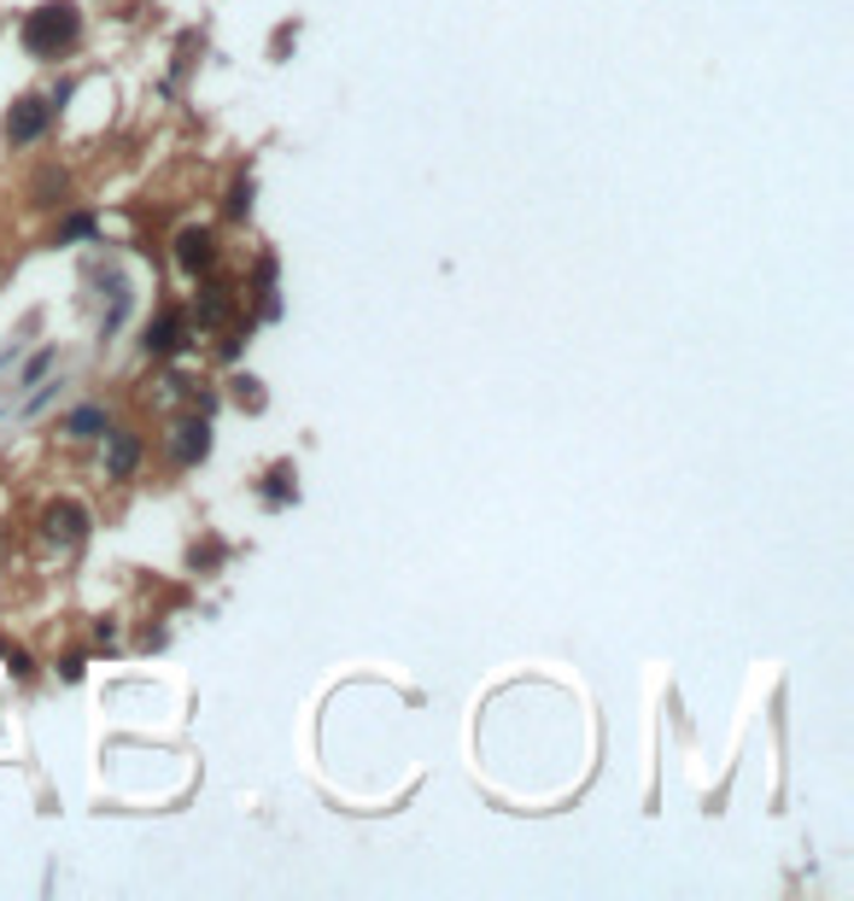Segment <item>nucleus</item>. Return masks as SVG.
<instances>
[{
  "label": "nucleus",
  "instance_id": "obj_1",
  "mask_svg": "<svg viewBox=\"0 0 854 901\" xmlns=\"http://www.w3.org/2000/svg\"><path fill=\"white\" fill-rule=\"evenodd\" d=\"M77 7H65V0H47V7H36L24 19V54H36V59H59V54H71L77 47Z\"/></svg>",
  "mask_w": 854,
  "mask_h": 901
},
{
  "label": "nucleus",
  "instance_id": "obj_2",
  "mask_svg": "<svg viewBox=\"0 0 854 901\" xmlns=\"http://www.w3.org/2000/svg\"><path fill=\"white\" fill-rule=\"evenodd\" d=\"M47 124H54V106H47V100H19V106L7 112V141L12 147H30V141H42L47 135Z\"/></svg>",
  "mask_w": 854,
  "mask_h": 901
},
{
  "label": "nucleus",
  "instance_id": "obj_3",
  "mask_svg": "<svg viewBox=\"0 0 854 901\" xmlns=\"http://www.w3.org/2000/svg\"><path fill=\"white\" fill-rule=\"evenodd\" d=\"M42 527H47V539H54V545H77V539L89 533V509H82V504H54L42 516Z\"/></svg>",
  "mask_w": 854,
  "mask_h": 901
},
{
  "label": "nucleus",
  "instance_id": "obj_4",
  "mask_svg": "<svg viewBox=\"0 0 854 901\" xmlns=\"http://www.w3.org/2000/svg\"><path fill=\"white\" fill-rule=\"evenodd\" d=\"M170 451H176V463H205V457H211V428H205V421H176Z\"/></svg>",
  "mask_w": 854,
  "mask_h": 901
},
{
  "label": "nucleus",
  "instance_id": "obj_5",
  "mask_svg": "<svg viewBox=\"0 0 854 901\" xmlns=\"http://www.w3.org/2000/svg\"><path fill=\"white\" fill-rule=\"evenodd\" d=\"M182 328H187V316H182V311H159V322L147 328V351H152V357L182 351Z\"/></svg>",
  "mask_w": 854,
  "mask_h": 901
},
{
  "label": "nucleus",
  "instance_id": "obj_6",
  "mask_svg": "<svg viewBox=\"0 0 854 901\" xmlns=\"http://www.w3.org/2000/svg\"><path fill=\"white\" fill-rule=\"evenodd\" d=\"M176 264L187 269V276L211 269V234H205V229H182L176 234Z\"/></svg>",
  "mask_w": 854,
  "mask_h": 901
},
{
  "label": "nucleus",
  "instance_id": "obj_7",
  "mask_svg": "<svg viewBox=\"0 0 854 901\" xmlns=\"http://www.w3.org/2000/svg\"><path fill=\"white\" fill-rule=\"evenodd\" d=\"M135 463H141V439H135V434H117V439H112V474H117V481H129Z\"/></svg>",
  "mask_w": 854,
  "mask_h": 901
},
{
  "label": "nucleus",
  "instance_id": "obj_8",
  "mask_svg": "<svg viewBox=\"0 0 854 901\" xmlns=\"http://www.w3.org/2000/svg\"><path fill=\"white\" fill-rule=\"evenodd\" d=\"M65 428H71L77 439H94L100 428H106V411H94V404H82V411H77L71 421H65Z\"/></svg>",
  "mask_w": 854,
  "mask_h": 901
},
{
  "label": "nucleus",
  "instance_id": "obj_9",
  "mask_svg": "<svg viewBox=\"0 0 854 901\" xmlns=\"http://www.w3.org/2000/svg\"><path fill=\"white\" fill-rule=\"evenodd\" d=\"M229 316V293L223 287H205V299H199V322H223Z\"/></svg>",
  "mask_w": 854,
  "mask_h": 901
},
{
  "label": "nucleus",
  "instance_id": "obj_10",
  "mask_svg": "<svg viewBox=\"0 0 854 901\" xmlns=\"http://www.w3.org/2000/svg\"><path fill=\"white\" fill-rule=\"evenodd\" d=\"M264 498H269V504H287V498H293V474L276 469V474H269V486H264Z\"/></svg>",
  "mask_w": 854,
  "mask_h": 901
},
{
  "label": "nucleus",
  "instance_id": "obj_11",
  "mask_svg": "<svg viewBox=\"0 0 854 901\" xmlns=\"http://www.w3.org/2000/svg\"><path fill=\"white\" fill-rule=\"evenodd\" d=\"M47 369H54V351H36V357H30V363H24V381H42Z\"/></svg>",
  "mask_w": 854,
  "mask_h": 901
},
{
  "label": "nucleus",
  "instance_id": "obj_12",
  "mask_svg": "<svg viewBox=\"0 0 854 901\" xmlns=\"http://www.w3.org/2000/svg\"><path fill=\"white\" fill-rule=\"evenodd\" d=\"M82 234H94V217H71L65 223V241H82Z\"/></svg>",
  "mask_w": 854,
  "mask_h": 901
},
{
  "label": "nucleus",
  "instance_id": "obj_13",
  "mask_svg": "<svg viewBox=\"0 0 854 901\" xmlns=\"http://www.w3.org/2000/svg\"><path fill=\"white\" fill-rule=\"evenodd\" d=\"M252 206V182H234V199H229V211H246Z\"/></svg>",
  "mask_w": 854,
  "mask_h": 901
}]
</instances>
